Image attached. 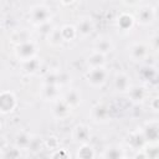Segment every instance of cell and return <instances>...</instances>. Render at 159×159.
Returning a JSON list of instances; mask_svg holds the SVG:
<instances>
[{
	"mask_svg": "<svg viewBox=\"0 0 159 159\" xmlns=\"http://www.w3.org/2000/svg\"><path fill=\"white\" fill-rule=\"evenodd\" d=\"M87 82L93 87H101L107 82L108 78V71L103 67H91L86 75Z\"/></svg>",
	"mask_w": 159,
	"mask_h": 159,
	"instance_id": "1",
	"label": "cell"
},
{
	"mask_svg": "<svg viewBox=\"0 0 159 159\" xmlns=\"http://www.w3.org/2000/svg\"><path fill=\"white\" fill-rule=\"evenodd\" d=\"M29 17L32 24L35 25H43L46 24L51 17V11L48 7L43 5H36L30 10Z\"/></svg>",
	"mask_w": 159,
	"mask_h": 159,
	"instance_id": "2",
	"label": "cell"
},
{
	"mask_svg": "<svg viewBox=\"0 0 159 159\" xmlns=\"http://www.w3.org/2000/svg\"><path fill=\"white\" fill-rule=\"evenodd\" d=\"M36 53V46L32 41H25L22 43H19L16 47V56L21 61H27L35 57Z\"/></svg>",
	"mask_w": 159,
	"mask_h": 159,
	"instance_id": "3",
	"label": "cell"
},
{
	"mask_svg": "<svg viewBox=\"0 0 159 159\" xmlns=\"http://www.w3.org/2000/svg\"><path fill=\"white\" fill-rule=\"evenodd\" d=\"M16 106L15 96L11 92H2L0 94V112L10 113Z\"/></svg>",
	"mask_w": 159,
	"mask_h": 159,
	"instance_id": "4",
	"label": "cell"
},
{
	"mask_svg": "<svg viewBox=\"0 0 159 159\" xmlns=\"http://www.w3.org/2000/svg\"><path fill=\"white\" fill-rule=\"evenodd\" d=\"M129 76L124 72H118L114 77V88L118 91V92H128L129 88L132 87L130 86V81H129Z\"/></svg>",
	"mask_w": 159,
	"mask_h": 159,
	"instance_id": "5",
	"label": "cell"
},
{
	"mask_svg": "<svg viewBox=\"0 0 159 159\" xmlns=\"http://www.w3.org/2000/svg\"><path fill=\"white\" fill-rule=\"evenodd\" d=\"M93 29H94L93 20H92L91 17L86 16V17H82V19H81V20L77 22L76 32H78L81 36L86 37V36H88V35H91V34H92Z\"/></svg>",
	"mask_w": 159,
	"mask_h": 159,
	"instance_id": "6",
	"label": "cell"
},
{
	"mask_svg": "<svg viewBox=\"0 0 159 159\" xmlns=\"http://www.w3.org/2000/svg\"><path fill=\"white\" fill-rule=\"evenodd\" d=\"M92 117L97 122H107L108 118L111 117L109 108L104 104H97L92 108Z\"/></svg>",
	"mask_w": 159,
	"mask_h": 159,
	"instance_id": "7",
	"label": "cell"
},
{
	"mask_svg": "<svg viewBox=\"0 0 159 159\" xmlns=\"http://www.w3.org/2000/svg\"><path fill=\"white\" fill-rule=\"evenodd\" d=\"M73 138L81 143H87L88 139L91 138V132L89 128L84 124H78L73 129Z\"/></svg>",
	"mask_w": 159,
	"mask_h": 159,
	"instance_id": "8",
	"label": "cell"
},
{
	"mask_svg": "<svg viewBox=\"0 0 159 159\" xmlns=\"http://www.w3.org/2000/svg\"><path fill=\"white\" fill-rule=\"evenodd\" d=\"M129 96H130V99L135 103H139V102H143L147 97V91L144 87L142 86H134V87H130L129 91H128Z\"/></svg>",
	"mask_w": 159,
	"mask_h": 159,
	"instance_id": "9",
	"label": "cell"
},
{
	"mask_svg": "<svg viewBox=\"0 0 159 159\" xmlns=\"http://www.w3.org/2000/svg\"><path fill=\"white\" fill-rule=\"evenodd\" d=\"M94 50L98 51V52H102V53H108L113 50V42L111 39L108 37H102V39H98L96 41V45H94Z\"/></svg>",
	"mask_w": 159,
	"mask_h": 159,
	"instance_id": "10",
	"label": "cell"
},
{
	"mask_svg": "<svg viewBox=\"0 0 159 159\" xmlns=\"http://www.w3.org/2000/svg\"><path fill=\"white\" fill-rule=\"evenodd\" d=\"M106 62V55L102 53V52H98V51H93L88 58H87V63L91 66V67H99V66H103Z\"/></svg>",
	"mask_w": 159,
	"mask_h": 159,
	"instance_id": "11",
	"label": "cell"
},
{
	"mask_svg": "<svg viewBox=\"0 0 159 159\" xmlns=\"http://www.w3.org/2000/svg\"><path fill=\"white\" fill-rule=\"evenodd\" d=\"M71 108H76L81 104V101H82V97H81V93L76 89H71L70 92H67L65 99H63Z\"/></svg>",
	"mask_w": 159,
	"mask_h": 159,
	"instance_id": "12",
	"label": "cell"
},
{
	"mask_svg": "<svg viewBox=\"0 0 159 159\" xmlns=\"http://www.w3.org/2000/svg\"><path fill=\"white\" fill-rule=\"evenodd\" d=\"M71 107L65 101H57L56 106L53 107V114L57 118H65L71 113Z\"/></svg>",
	"mask_w": 159,
	"mask_h": 159,
	"instance_id": "13",
	"label": "cell"
},
{
	"mask_svg": "<svg viewBox=\"0 0 159 159\" xmlns=\"http://www.w3.org/2000/svg\"><path fill=\"white\" fill-rule=\"evenodd\" d=\"M154 19V11L149 7V6H145V7H142L139 11H138V21L143 25H148L153 21Z\"/></svg>",
	"mask_w": 159,
	"mask_h": 159,
	"instance_id": "14",
	"label": "cell"
},
{
	"mask_svg": "<svg viewBox=\"0 0 159 159\" xmlns=\"http://www.w3.org/2000/svg\"><path fill=\"white\" fill-rule=\"evenodd\" d=\"M148 53V48L147 46H144L143 43H134L132 47H130V56L133 60L138 61V60H142L147 56Z\"/></svg>",
	"mask_w": 159,
	"mask_h": 159,
	"instance_id": "15",
	"label": "cell"
},
{
	"mask_svg": "<svg viewBox=\"0 0 159 159\" xmlns=\"http://www.w3.org/2000/svg\"><path fill=\"white\" fill-rule=\"evenodd\" d=\"M48 42L53 46H58L62 43L63 41V36H62V32H61V29H53L50 31L48 34Z\"/></svg>",
	"mask_w": 159,
	"mask_h": 159,
	"instance_id": "16",
	"label": "cell"
},
{
	"mask_svg": "<svg viewBox=\"0 0 159 159\" xmlns=\"http://www.w3.org/2000/svg\"><path fill=\"white\" fill-rule=\"evenodd\" d=\"M58 84H48L46 83V86L43 87V97L48 101V99H56L58 96Z\"/></svg>",
	"mask_w": 159,
	"mask_h": 159,
	"instance_id": "17",
	"label": "cell"
},
{
	"mask_svg": "<svg viewBox=\"0 0 159 159\" xmlns=\"http://www.w3.org/2000/svg\"><path fill=\"white\" fill-rule=\"evenodd\" d=\"M133 22H134L133 17H132L130 15H128V14H122V15L118 17V25H119L123 30H127L128 27H132Z\"/></svg>",
	"mask_w": 159,
	"mask_h": 159,
	"instance_id": "18",
	"label": "cell"
},
{
	"mask_svg": "<svg viewBox=\"0 0 159 159\" xmlns=\"http://www.w3.org/2000/svg\"><path fill=\"white\" fill-rule=\"evenodd\" d=\"M31 137H29L26 133H21L16 137V145L20 147V148H25V147H30L31 144Z\"/></svg>",
	"mask_w": 159,
	"mask_h": 159,
	"instance_id": "19",
	"label": "cell"
},
{
	"mask_svg": "<svg viewBox=\"0 0 159 159\" xmlns=\"http://www.w3.org/2000/svg\"><path fill=\"white\" fill-rule=\"evenodd\" d=\"M24 63V70L26 71V72H31V73H34L36 70H37V67H39V62H37V60L34 57V58H31V60H27V61H22Z\"/></svg>",
	"mask_w": 159,
	"mask_h": 159,
	"instance_id": "20",
	"label": "cell"
},
{
	"mask_svg": "<svg viewBox=\"0 0 159 159\" xmlns=\"http://www.w3.org/2000/svg\"><path fill=\"white\" fill-rule=\"evenodd\" d=\"M125 4H135L137 2V0H123Z\"/></svg>",
	"mask_w": 159,
	"mask_h": 159,
	"instance_id": "21",
	"label": "cell"
},
{
	"mask_svg": "<svg viewBox=\"0 0 159 159\" xmlns=\"http://www.w3.org/2000/svg\"><path fill=\"white\" fill-rule=\"evenodd\" d=\"M61 1H62L63 4H71V2L73 1V0H61Z\"/></svg>",
	"mask_w": 159,
	"mask_h": 159,
	"instance_id": "22",
	"label": "cell"
}]
</instances>
